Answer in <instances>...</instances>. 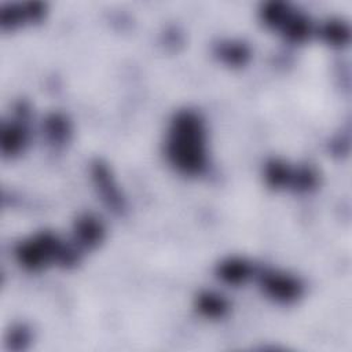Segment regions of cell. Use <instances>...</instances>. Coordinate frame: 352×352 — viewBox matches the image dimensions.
Segmentation results:
<instances>
[{"instance_id":"6da1fadb","label":"cell","mask_w":352,"mask_h":352,"mask_svg":"<svg viewBox=\"0 0 352 352\" xmlns=\"http://www.w3.org/2000/svg\"><path fill=\"white\" fill-rule=\"evenodd\" d=\"M169 155L180 169L194 173L205 164L204 129L199 120L191 114H180L172 129L169 140Z\"/></svg>"}]
</instances>
